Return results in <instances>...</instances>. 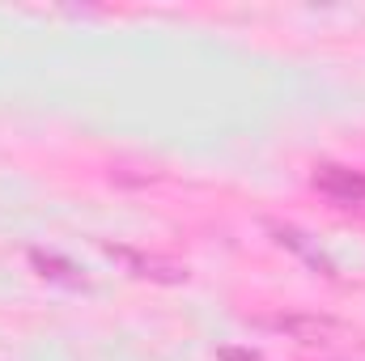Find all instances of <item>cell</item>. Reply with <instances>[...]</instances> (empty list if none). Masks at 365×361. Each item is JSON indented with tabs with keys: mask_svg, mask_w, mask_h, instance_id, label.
Returning a JSON list of instances; mask_svg holds the SVG:
<instances>
[{
	"mask_svg": "<svg viewBox=\"0 0 365 361\" xmlns=\"http://www.w3.org/2000/svg\"><path fill=\"white\" fill-rule=\"evenodd\" d=\"M268 327H272L276 336L293 340V345H306V349H314V345H340V340L353 336L349 323H340L331 315H276V319H268Z\"/></svg>",
	"mask_w": 365,
	"mask_h": 361,
	"instance_id": "cell-1",
	"label": "cell"
},
{
	"mask_svg": "<svg viewBox=\"0 0 365 361\" xmlns=\"http://www.w3.org/2000/svg\"><path fill=\"white\" fill-rule=\"evenodd\" d=\"M314 187H319L327 200L344 204V208L365 204V175H361V171H349V166L327 162V166H319V171H314Z\"/></svg>",
	"mask_w": 365,
	"mask_h": 361,
	"instance_id": "cell-2",
	"label": "cell"
},
{
	"mask_svg": "<svg viewBox=\"0 0 365 361\" xmlns=\"http://www.w3.org/2000/svg\"><path fill=\"white\" fill-rule=\"evenodd\" d=\"M110 260L128 264L132 276H145V280H162V285H179L187 280V268L175 260H162V255H145V251H128V247H106Z\"/></svg>",
	"mask_w": 365,
	"mask_h": 361,
	"instance_id": "cell-3",
	"label": "cell"
},
{
	"mask_svg": "<svg viewBox=\"0 0 365 361\" xmlns=\"http://www.w3.org/2000/svg\"><path fill=\"white\" fill-rule=\"evenodd\" d=\"M272 234H276V243H280V247L297 251V255H302V260H306L314 272H323V276H336L331 260H327V255H323L314 243H306V234H302V230H293V225H272Z\"/></svg>",
	"mask_w": 365,
	"mask_h": 361,
	"instance_id": "cell-4",
	"label": "cell"
},
{
	"mask_svg": "<svg viewBox=\"0 0 365 361\" xmlns=\"http://www.w3.org/2000/svg\"><path fill=\"white\" fill-rule=\"evenodd\" d=\"M30 264L38 268L43 280H56V285H68V289H81L86 285V276L73 268L68 260H60V255H51V251H30Z\"/></svg>",
	"mask_w": 365,
	"mask_h": 361,
	"instance_id": "cell-5",
	"label": "cell"
},
{
	"mask_svg": "<svg viewBox=\"0 0 365 361\" xmlns=\"http://www.w3.org/2000/svg\"><path fill=\"white\" fill-rule=\"evenodd\" d=\"M217 361H268V357H259L251 349H217Z\"/></svg>",
	"mask_w": 365,
	"mask_h": 361,
	"instance_id": "cell-6",
	"label": "cell"
}]
</instances>
